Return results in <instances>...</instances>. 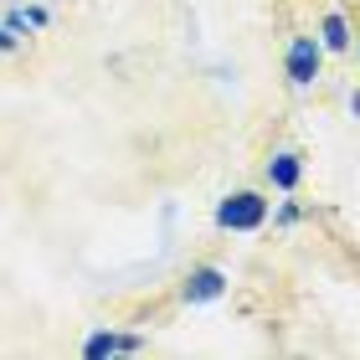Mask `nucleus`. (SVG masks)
Returning a JSON list of instances; mask_svg holds the SVG:
<instances>
[{"instance_id":"f257e3e1","label":"nucleus","mask_w":360,"mask_h":360,"mask_svg":"<svg viewBox=\"0 0 360 360\" xmlns=\"http://www.w3.org/2000/svg\"><path fill=\"white\" fill-rule=\"evenodd\" d=\"M268 221V195L263 191H232L217 201V226L221 232H257Z\"/></svg>"},{"instance_id":"f03ea898","label":"nucleus","mask_w":360,"mask_h":360,"mask_svg":"<svg viewBox=\"0 0 360 360\" xmlns=\"http://www.w3.org/2000/svg\"><path fill=\"white\" fill-rule=\"evenodd\" d=\"M319 62H324V46H319V37H293L288 41V57H283V68H288V83L293 88H314L319 83Z\"/></svg>"},{"instance_id":"7ed1b4c3","label":"nucleus","mask_w":360,"mask_h":360,"mask_svg":"<svg viewBox=\"0 0 360 360\" xmlns=\"http://www.w3.org/2000/svg\"><path fill=\"white\" fill-rule=\"evenodd\" d=\"M226 293V273L217 263H201V268H191L186 273V283H180V299L186 304H217Z\"/></svg>"},{"instance_id":"20e7f679","label":"nucleus","mask_w":360,"mask_h":360,"mask_svg":"<svg viewBox=\"0 0 360 360\" xmlns=\"http://www.w3.org/2000/svg\"><path fill=\"white\" fill-rule=\"evenodd\" d=\"M263 175H268V186L273 191H299V180H304V160L293 155V150H273L268 155V165H263Z\"/></svg>"},{"instance_id":"39448f33","label":"nucleus","mask_w":360,"mask_h":360,"mask_svg":"<svg viewBox=\"0 0 360 360\" xmlns=\"http://www.w3.org/2000/svg\"><path fill=\"white\" fill-rule=\"evenodd\" d=\"M139 345H144L139 335H113V330H98V335H88V340H83V355H88V360H103V355L139 350Z\"/></svg>"},{"instance_id":"423d86ee","label":"nucleus","mask_w":360,"mask_h":360,"mask_svg":"<svg viewBox=\"0 0 360 360\" xmlns=\"http://www.w3.org/2000/svg\"><path fill=\"white\" fill-rule=\"evenodd\" d=\"M319 46H324V52H350V46H355L345 11H330V15H324V26H319Z\"/></svg>"},{"instance_id":"0eeeda50","label":"nucleus","mask_w":360,"mask_h":360,"mask_svg":"<svg viewBox=\"0 0 360 360\" xmlns=\"http://www.w3.org/2000/svg\"><path fill=\"white\" fill-rule=\"evenodd\" d=\"M304 217V211L299 206H293V201H283V206H278V226H293V221H299Z\"/></svg>"},{"instance_id":"6e6552de","label":"nucleus","mask_w":360,"mask_h":360,"mask_svg":"<svg viewBox=\"0 0 360 360\" xmlns=\"http://www.w3.org/2000/svg\"><path fill=\"white\" fill-rule=\"evenodd\" d=\"M26 26H31V31L46 26V11H41V6H31V11H26Z\"/></svg>"},{"instance_id":"1a4fd4ad","label":"nucleus","mask_w":360,"mask_h":360,"mask_svg":"<svg viewBox=\"0 0 360 360\" xmlns=\"http://www.w3.org/2000/svg\"><path fill=\"white\" fill-rule=\"evenodd\" d=\"M0 52H15V31H6V26H0Z\"/></svg>"},{"instance_id":"9d476101","label":"nucleus","mask_w":360,"mask_h":360,"mask_svg":"<svg viewBox=\"0 0 360 360\" xmlns=\"http://www.w3.org/2000/svg\"><path fill=\"white\" fill-rule=\"evenodd\" d=\"M350 119H360V88L350 93Z\"/></svg>"},{"instance_id":"9b49d317","label":"nucleus","mask_w":360,"mask_h":360,"mask_svg":"<svg viewBox=\"0 0 360 360\" xmlns=\"http://www.w3.org/2000/svg\"><path fill=\"white\" fill-rule=\"evenodd\" d=\"M355 52H360V41H355Z\"/></svg>"}]
</instances>
